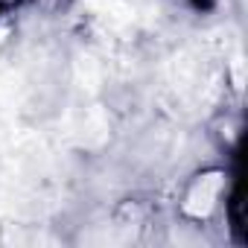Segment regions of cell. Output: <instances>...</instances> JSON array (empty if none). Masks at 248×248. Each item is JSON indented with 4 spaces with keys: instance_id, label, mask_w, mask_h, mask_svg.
I'll list each match as a JSON object with an SVG mask.
<instances>
[{
    "instance_id": "7a4b0ae2",
    "label": "cell",
    "mask_w": 248,
    "mask_h": 248,
    "mask_svg": "<svg viewBox=\"0 0 248 248\" xmlns=\"http://www.w3.org/2000/svg\"><path fill=\"white\" fill-rule=\"evenodd\" d=\"M67 138L79 146H102L108 140V117L99 105L88 108H73L67 114Z\"/></svg>"
},
{
    "instance_id": "6da1fadb",
    "label": "cell",
    "mask_w": 248,
    "mask_h": 248,
    "mask_svg": "<svg viewBox=\"0 0 248 248\" xmlns=\"http://www.w3.org/2000/svg\"><path fill=\"white\" fill-rule=\"evenodd\" d=\"M167 93L172 96L175 108H187L193 114L207 111L219 93V62L210 44H193L170 62Z\"/></svg>"
},
{
    "instance_id": "277c9868",
    "label": "cell",
    "mask_w": 248,
    "mask_h": 248,
    "mask_svg": "<svg viewBox=\"0 0 248 248\" xmlns=\"http://www.w3.org/2000/svg\"><path fill=\"white\" fill-rule=\"evenodd\" d=\"M219 190H222V175H219V172H207V175H202V178L193 184V190L187 193L184 210H187L190 216H196V219L207 216V213L213 210L216 199H219Z\"/></svg>"
},
{
    "instance_id": "8992f818",
    "label": "cell",
    "mask_w": 248,
    "mask_h": 248,
    "mask_svg": "<svg viewBox=\"0 0 248 248\" xmlns=\"http://www.w3.org/2000/svg\"><path fill=\"white\" fill-rule=\"evenodd\" d=\"M3 35H6V30H3V27H0V41H3Z\"/></svg>"
},
{
    "instance_id": "3957f363",
    "label": "cell",
    "mask_w": 248,
    "mask_h": 248,
    "mask_svg": "<svg viewBox=\"0 0 248 248\" xmlns=\"http://www.w3.org/2000/svg\"><path fill=\"white\" fill-rule=\"evenodd\" d=\"M85 9L111 30H129L138 24V12L126 0H85Z\"/></svg>"
},
{
    "instance_id": "5b68a950",
    "label": "cell",
    "mask_w": 248,
    "mask_h": 248,
    "mask_svg": "<svg viewBox=\"0 0 248 248\" xmlns=\"http://www.w3.org/2000/svg\"><path fill=\"white\" fill-rule=\"evenodd\" d=\"M73 73H76V85H79V91H85L88 96L99 91V85H102V64H99L93 56H79Z\"/></svg>"
}]
</instances>
